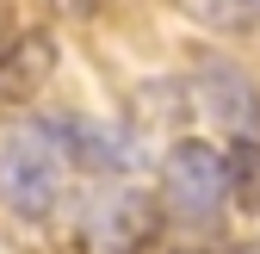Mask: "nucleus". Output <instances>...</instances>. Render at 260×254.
Here are the masks:
<instances>
[{"label": "nucleus", "mask_w": 260, "mask_h": 254, "mask_svg": "<svg viewBox=\"0 0 260 254\" xmlns=\"http://www.w3.org/2000/svg\"><path fill=\"white\" fill-rule=\"evenodd\" d=\"M50 62H56V44L50 38H19L13 56L0 62V93H7V100H25L31 87H44Z\"/></svg>", "instance_id": "6"}, {"label": "nucleus", "mask_w": 260, "mask_h": 254, "mask_svg": "<svg viewBox=\"0 0 260 254\" xmlns=\"http://www.w3.org/2000/svg\"><path fill=\"white\" fill-rule=\"evenodd\" d=\"M192 13L217 31H248L260 19V0H192Z\"/></svg>", "instance_id": "8"}, {"label": "nucleus", "mask_w": 260, "mask_h": 254, "mask_svg": "<svg viewBox=\"0 0 260 254\" xmlns=\"http://www.w3.org/2000/svg\"><path fill=\"white\" fill-rule=\"evenodd\" d=\"M87 230H93V242H106L112 254H137V248L155 242L161 217H155V199L149 193H137V186H106L100 205H93V217H87Z\"/></svg>", "instance_id": "3"}, {"label": "nucleus", "mask_w": 260, "mask_h": 254, "mask_svg": "<svg viewBox=\"0 0 260 254\" xmlns=\"http://www.w3.org/2000/svg\"><path fill=\"white\" fill-rule=\"evenodd\" d=\"M192 254H205V248H192Z\"/></svg>", "instance_id": "9"}, {"label": "nucleus", "mask_w": 260, "mask_h": 254, "mask_svg": "<svg viewBox=\"0 0 260 254\" xmlns=\"http://www.w3.org/2000/svg\"><path fill=\"white\" fill-rule=\"evenodd\" d=\"M0 199L19 217H31V224H44L56 211V199H62V155L44 137V124H25V131L7 137V149H0Z\"/></svg>", "instance_id": "1"}, {"label": "nucleus", "mask_w": 260, "mask_h": 254, "mask_svg": "<svg viewBox=\"0 0 260 254\" xmlns=\"http://www.w3.org/2000/svg\"><path fill=\"white\" fill-rule=\"evenodd\" d=\"M44 137L56 149H69L75 162L87 174H124L130 162H137V149H130V137L106 131V124H93V118H75V112H62V118H44Z\"/></svg>", "instance_id": "4"}, {"label": "nucleus", "mask_w": 260, "mask_h": 254, "mask_svg": "<svg viewBox=\"0 0 260 254\" xmlns=\"http://www.w3.org/2000/svg\"><path fill=\"white\" fill-rule=\"evenodd\" d=\"M199 100H205V112L223 124V131L260 137V93H254V81L236 69V62H205L199 69Z\"/></svg>", "instance_id": "5"}, {"label": "nucleus", "mask_w": 260, "mask_h": 254, "mask_svg": "<svg viewBox=\"0 0 260 254\" xmlns=\"http://www.w3.org/2000/svg\"><path fill=\"white\" fill-rule=\"evenodd\" d=\"M161 186H168V205L180 224L211 230L217 211L230 205V162L211 143H174L168 162H161Z\"/></svg>", "instance_id": "2"}, {"label": "nucleus", "mask_w": 260, "mask_h": 254, "mask_svg": "<svg viewBox=\"0 0 260 254\" xmlns=\"http://www.w3.org/2000/svg\"><path fill=\"white\" fill-rule=\"evenodd\" d=\"M223 162H230V205L260 217V137H242Z\"/></svg>", "instance_id": "7"}]
</instances>
